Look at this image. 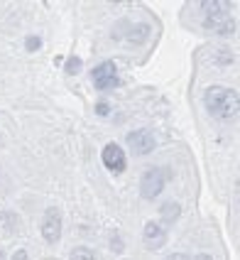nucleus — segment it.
Listing matches in <instances>:
<instances>
[{"label":"nucleus","instance_id":"f257e3e1","mask_svg":"<svg viewBox=\"0 0 240 260\" xmlns=\"http://www.w3.org/2000/svg\"><path fill=\"white\" fill-rule=\"evenodd\" d=\"M203 103H206V111L211 113L216 120H233L240 113V96L235 89H228V86H208L203 91Z\"/></svg>","mask_w":240,"mask_h":260},{"label":"nucleus","instance_id":"f03ea898","mask_svg":"<svg viewBox=\"0 0 240 260\" xmlns=\"http://www.w3.org/2000/svg\"><path fill=\"white\" fill-rule=\"evenodd\" d=\"M203 22L221 37L235 32V20L230 18V3H203Z\"/></svg>","mask_w":240,"mask_h":260},{"label":"nucleus","instance_id":"7ed1b4c3","mask_svg":"<svg viewBox=\"0 0 240 260\" xmlns=\"http://www.w3.org/2000/svg\"><path fill=\"white\" fill-rule=\"evenodd\" d=\"M91 76H93V84H96L98 91H111V89H115V86L120 84L118 69H115V64H113L111 59L103 61V64H98L91 72Z\"/></svg>","mask_w":240,"mask_h":260},{"label":"nucleus","instance_id":"20e7f679","mask_svg":"<svg viewBox=\"0 0 240 260\" xmlns=\"http://www.w3.org/2000/svg\"><path fill=\"white\" fill-rule=\"evenodd\" d=\"M162 189H165V174H162V169H157V167L147 169L142 174V182H140L142 197L145 199H154L157 194H162Z\"/></svg>","mask_w":240,"mask_h":260},{"label":"nucleus","instance_id":"39448f33","mask_svg":"<svg viewBox=\"0 0 240 260\" xmlns=\"http://www.w3.org/2000/svg\"><path fill=\"white\" fill-rule=\"evenodd\" d=\"M42 238L47 243H56L61 238V214L59 209H47L42 219Z\"/></svg>","mask_w":240,"mask_h":260},{"label":"nucleus","instance_id":"423d86ee","mask_svg":"<svg viewBox=\"0 0 240 260\" xmlns=\"http://www.w3.org/2000/svg\"><path fill=\"white\" fill-rule=\"evenodd\" d=\"M103 165H106L108 172H113V174L125 172L128 160H125V155H123V148H120V145H115V143H108V145L103 148Z\"/></svg>","mask_w":240,"mask_h":260},{"label":"nucleus","instance_id":"0eeeda50","mask_svg":"<svg viewBox=\"0 0 240 260\" xmlns=\"http://www.w3.org/2000/svg\"><path fill=\"white\" fill-rule=\"evenodd\" d=\"M128 145L135 155H149L154 150V138L147 130H132L128 135Z\"/></svg>","mask_w":240,"mask_h":260},{"label":"nucleus","instance_id":"6e6552de","mask_svg":"<svg viewBox=\"0 0 240 260\" xmlns=\"http://www.w3.org/2000/svg\"><path fill=\"white\" fill-rule=\"evenodd\" d=\"M142 236L147 238L152 245H157V243L165 241V231H162V226L157 221H147L145 223V228H142Z\"/></svg>","mask_w":240,"mask_h":260},{"label":"nucleus","instance_id":"1a4fd4ad","mask_svg":"<svg viewBox=\"0 0 240 260\" xmlns=\"http://www.w3.org/2000/svg\"><path fill=\"white\" fill-rule=\"evenodd\" d=\"M179 214H182V206L177 204V202H167L162 206V221L165 223H174L179 219Z\"/></svg>","mask_w":240,"mask_h":260},{"label":"nucleus","instance_id":"9d476101","mask_svg":"<svg viewBox=\"0 0 240 260\" xmlns=\"http://www.w3.org/2000/svg\"><path fill=\"white\" fill-rule=\"evenodd\" d=\"M71 260H96L91 248H84V245H76L71 250Z\"/></svg>","mask_w":240,"mask_h":260},{"label":"nucleus","instance_id":"9b49d317","mask_svg":"<svg viewBox=\"0 0 240 260\" xmlns=\"http://www.w3.org/2000/svg\"><path fill=\"white\" fill-rule=\"evenodd\" d=\"M64 69H66V74H76V72L81 69V59H78V56H71V59L66 61V67H64Z\"/></svg>","mask_w":240,"mask_h":260},{"label":"nucleus","instance_id":"f8f14e48","mask_svg":"<svg viewBox=\"0 0 240 260\" xmlns=\"http://www.w3.org/2000/svg\"><path fill=\"white\" fill-rule=\"evenodd\" d=\"M218 64H230L233 61V52H228V49H223L221 54H218V59H216Z\"/></svg>","mask_w":240,"mask_h":260},{"label":"nucleus","instance_id":"ddd939ff","mask_svg":"<svg viewBox=\"0 0 240 260\" xmlns=\"http://www.w3.org/2000/svg\"><path fill=\"white\" fill-rule=\"evenodd\" d=\"M96 113H98V115H108V113H111V106H108L106 101H101V103H96Z\"/></svg>","mask_w":240,"mask_h":260},{"label":"nucleus","instance_id":"4468645a","mask_svg":"<svg viewBox=\"0 0 240 260\" xmlns=\"http://www.w3.org/2000/svg\"><path fill=\"white\" fill-rule=\"evenodd\" d=\"M39 44H42V42H39V37H30V39H27V49H30V52L39 49Z\"/></svg>","mask_w":240,"mask_h":260},{"label":"nucleus","instance_id":"2eb2a0df","mask_svg":"<svg viewBox=\"0 0 240 260\" xmlns=\"http://www.w3.org/2000/svg\"><path fill=\"white\" fill-rule=\"evenodd\" d=\"M13 260H27V250H25V248L15 250V253H13Z\"/></svg>","mask_w":240,"mask_h":260},{"label":"nucleus","instance_id":"dca6fc26","mask_svg":"<svg viewBox=\"0 0 240 260\" xmlns=\"http://www.w3.org/2000/svg\"><path fill=\"white\" fill-rule=\"evenodd\" d=\"M165 260H189V255H186V253H172V255H167Z\"/></svg>","mask_w":240,"mask_h":260},{"label":"nucleus","instance_id":"f3484780","mask_svg":"<svg viewBox=\"0 0 240 260\" xmlns=\"http://www.w3.org/2000/svg\"><path fill=\"white\" fill-rule=\"evenodd\" d=\"M120 248H123L120 238H118V236H113V250H120Z\"/></svg>","mask_w":240,"mask_h":260},{"label":"nucleus","instance_id":"a211bd4d","mask_svg":"<svg viewBox=\"0 0 240 260\" xmlns=\"http://www.w3.org/2000/svg\"><path fill=\"white\" fill-rule=\"evenodd\" d=\"M194 260H213V258H211L208 253H199V255H196V258H194Z\"/></svg>","mask_w":240,"mask_h":260},{"label":"nucleus","instance_id":"6ab92c4d","mask_svg":"<svg viewBox=\"0 0 240 260\" xmlns=\"http://www.w3.org/2000/svg\"><path fill=\"white\" fill-rule=\"evenodd\" d=\"M0 260H5V255H3V253H0Z\"/></svg>","mask_w":240,"mask_h":260}]
</instances>
